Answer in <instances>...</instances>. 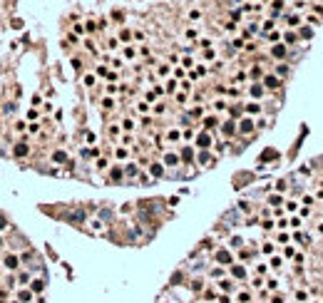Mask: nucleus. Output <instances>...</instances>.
<instances>
[{
    "mask_svg": "<svg viewBox=\"0 0 323 303\" xmlns=\"http://www.w3.org/2000/svg\"><path fill=\"white\" fill-rule=\"evenodd\" d=\"M286 55H289V45H286V42H278V45H273V47H271V57L283 60Z\"/></svg>",
    "mask_w": 323,
    "mask_h": 303,
    "instance_id": "obj_1",
    "label": "nucleus"
},
{
    "mask_svg": "<svg viewBox=\"0 0 323 303\" xmlns=\"http://www.w3.org/2000/svg\"><path fill=\"white\" fill-rule=\"evenodd\" d=\"M254 127H256V122H254L251 117H244V119L239 122V132H241V134H251Z\"/></svg>",
    "mask_w": 323,
    "mask_h": 303,
    "instance_id": "obj_2",
    "label": "nucleus"
},
{
    "mask_svg": "<svg viewBox=\"0 0 323 303\" xmlns=\"http://www.w3.org/2000/svg\"><path fill=\"white\" fill-rule=\"evenodd\" d=\"M216 261H219L221 266H231V264H234V259H231V253H229L226 248H219V251H216Z\"/></svg>",
    "mask_w": 323,
    "mask_h": 303,
    "instance_id": "obj_3",
    "label": "nucleus"
},
{
    "mask_svg": "<svg viewBox=\"0 0 323 303\" xmlns=\"http://www.w3.org/2000/svg\"><path fill=\"white\" fill-rule=\"evenodd\" d=\"M196 144H199L201 149H209V147L214 144V139H211V134H209V132H201V134L196 137Z\"/></svg>",
    "mask_w": 323,
    "mask_h": 303,
    "instance_id": "obj_4",
    "label": "nucleus"
},
{
    "mask_svg": "<svg viewBox=\"0 0 323 303\" xmlns=\"http://www.w3.org/2000/svg\"><path fill=\"white\" fill-rule=\"evenodd\" d=\"M263 87H266V90H278V87H281V80L273 77V75H266V77H263Z\"/></svg>",
    "mask_w": 323,
    "mask_h": 303,
    "instance_id": "obj_5",
    "label": "nucleus"
},
{
    "mask_svg": "<svg viewBox=\"0 0 323 303\" xmlns=\"http://www.w3.org/2000/svg\"><path fill=\"white\" fill-rule=\"evenodd\" d=\"M221 129H224V134H226V137H229V134H234V132H239V127H236V122H234V119L224 122V127H221Z\"/></svg>",
    "mask_w": 323,
    "mask_h": 303,
    "instance_id": "obj_6",
    "label": "nucleus"
},
{
    "mask_svg": "<svg viewBox=\"0 0 323 303\" xmlns=\"http://www.w3.org/2000/svg\"><path fill=\"white\" fill-rule=\"evenodd\" d=\"M266 201L271 204V206H278V204H283V196L278 194V191H273V194H268V199Z\"/></svg>",
    "mask_w": 323,
    "mask_h": 303,
    "instance_id": "obj_7",
    "label": "nucleus"
},
{
    "mask_svg": "<svg viewBox=\"0 0 323 303\" xmlns=\"http://www.w3.org/2000/svg\"><path fill=\"white\" fill-rule=\"evenodd\" d=\"M298 37H301V40H311V37H313V28H308V25L301 28V30H298Z\"/></svg>",
    "mask_w": 323,
    "mask_h": 303,
    "instance_id": "obj_8",
    "label": "nucleus"
},
{
    "mask_svg": "<svg viewBox=\"0 0 323 303\" xmlns=\"http://www.w3.org/2000/svg\"><path fill=\"white\" fill-rule=\"evenodd\" d=\"M283 40H286V45H296V42H298V35L293 33V30H286V35H283Z\"/></svg>",
    "mask_w": 323,
    "mask_h": 303,
    "instance_id": "obj_9",
    "label": "nucleus"
},
{
    "mask_svg": "<svg viewBox=\"0 0 323 303\" xmlns=\"http://www.w3.org/2000/svg\"><path fill=\"white\" fill-rule=\"evenodd\" d=\"M164 164H167V167H177V164H179V157H177V154H167V157H164Z\"/></svg>",
    "mask_w": 323,
    "mask_h": 303,
    "instance_id": "obj_10",
    "label": "nucleus"
},
{
    "mask_svg": "<svg viewBox=\"0 0 323 303\" xmlns=\"http://www.w3.org/2000/svg\"><path fill=\"white\" fill-rule=\"evenodd\" d=\"M231 273H234L236 278H246V269H244V266H231Z\"/></svg>",
    "mask_w": 323,
    "mask_h": 303,
    "instance_id": "obj_11",
    "label": "nucleus"
},
{
    "mask_svg": "<svg viewBox=\"0 0 323 303\" xmlns=\"http://www.w3.org/2000/svg\"><path fill=\"white\" fill-rule=\"evenodd\" d=\"M28 152H30V149H28V144H23V142H20V144L15 147V157H25Z\"/></svg>",
    "mask_w": 323,
    "mask_h": 303,
    "instance_id": "obj_12",
    "label": "nucleus"
},
{
    "mask_svg": "<svg viewBox=\"0 0 323 303\" xmlns=\"http://www.w3.org/2000/svg\"><path fill=\"white\" fill-rule=\"evenodd\" d=\"M149 174H152V176H162V174H164V167H162V164H152V167H149Z\"/></svg>",
    "mask_w": 323,
    "mask_h": 303,
    "instance_id": "obj_13",
    "label": "nucleus"
},
{
    "mask_svg": "<svg viewBox=\"0 0 323 303\" xmlns=\"http://www.w3.org/2000/svg\"><path fill=\"white\" fill-rule=\"evenodd\" d=\"M249 92H251V97H261V95H263V87H261V85H251Z\"/></svg>",
    "mask_w": 323,
    "mask_h": 303,
    "instance_id": "obj_14",
    "label": "nucleus"
},
{
    "mask_svg": "<svg viewBox=\"0 0 323 303\" xmlns=\"http://www.w3.org/2000/svg\"><path fill=\"white\" fill-rule=\"evenodd\" d=\"M246 112H249V114H258V112H261V104H256V102L246 104Z\"/></svg>",
    "mask_w": 323,
    "mask_h": 303,
    "instance_id": "obj_15",
    "label": "nucleus"
},
{
    "mask_svg": "<svg viewBox=\"0 0 323 303\" xmlns=\"http://www.w3.org/2000/svg\"><path fill=\"white\" fill-rule=\"evenodd\" d=\"M52 162L62 164V162H67V154H65V152H55V154H52Z\"/></svg>",
    "mask_w": 323,
    "mask_h": 303,
    "instance_id": "obj_16",
    "label": "nucleus"
},
{
    "mask_svg": "<svg viewBox=\"0 0 323 303\" xmlns=\"http://www.w3.org/2000/svg\"><path fill=\"white\" fill-rule=\"evenodd\" d=\"M216 124H219L216 117H206V119H204V127H206V129H211V127H216Z\"/></svg>",
    "mask_w": 323,
    "mask_h": 303,
    "instance_id": "obj_17",
    "label": "nucleus"
},
{
    "mask_svg": "<svg viewBox=\"0 0 323 303\" xmlns=\"http://www.w3.org/2000/svg\"><path fill=\"white\" fill-rule=\"evenodd\" d=\"M109 179H114V181H119V179H122V169H119V167H114L112 171H109Z\"/></svg>",
    "mask_w": 323,
    "mask_h": 303,
    "instance_id": "obj_18",
    "label": "nucleus"
},
{
    "mask_svg": "<svg viewBox=\"0 0 323 303\" xmlns=\"http://www.w3.org/2000/svg\"><path fill=\"white\" fill-rule=\"evenodd\" d=\"M199 162H201V164H209V162H214V159L209 157V152H201V154H199Z\"/></svg>",
    "mask_w": 323,
    "mask_h": 303,
    "instance_id": "obj_19",
    "label": "nucleus"
},
{
    "mask_svg": "<svg viewBox=\"0 0 323 303\" xmlns=\"http://www.w3.org/2000/svg\"><path fill=\"white\" fill-rule=\"evenodd\" d=\"M296 209H298V201H286V211H289V214H293Z\"/></svg>",
    "mask_w": 323,
    "mask_h": 303,
    "instance_id": "obj_20",
    "label": "nucleus"
},
{
    "mask_svg": "<svg viewBox=\"0 0 323 303\" xmlns=\"http://www.w3.org/2000/svg\"><path fill=\"white\" fill-rule=\"evenodd\" d=\"M289 226L298 229V226H301V219H298V216H291V219H289Z\"/></svg>",
    "mask_w": 323,
    "mask_h": 303,
    "instance_id": "obj_21",
    "label": "nucleus"
},
{
    "mask_svg": "<svg viewBox=\"0 0 323 303\" xmlns=\"http://www.w3.org/2000/svg\"><path fill=\"white\" fill-rule=\"evenodd\" d=\"M298 23H301V18H298V15H289V25H291V28H296Z\"/></svg>",
    "mask_w": 323,
    "mask_h": 303,
    "instance_id": "obj_22",
    "label": "nucleus"
},
{
    "mask_svg": "<svg viewBox=\"0 0 323 303\" xmlns=\"http://www.w3.org/2000/svg\"><path fill=\"white\" fill-rule=\"evenodd\" d=\"M42 288H45V283H42V281H32V291H37V293H40Z\"/></svg>",
    "mask_w": 323,
    "mask_h": 303,
    "instance_id": "obj_23",
    "label": "nucleus"
},
{
    "mask_svg": "<svg viewBox=\"0 0 323 303\" xmlns=\"http://www.w3.org/2000/svg\"><path fill=\"white\" fill-rule=\"evenodd\" d=\"M192 157H194V152H192V149H184V152H182V159H184V162H189Z\"/></svg>",
    "mask_w": 323,
    "mask_h": 303,
    "instance_id": "obj_24",
    "label": "nucleus"
},
{
    "mask_svg": "<svg viewBox=\"0 0 323 303\" xmlns=\"http://www.w3.org/2000/svg\"><path fill=\"white\" fill-rule=\"evenodd\" d=\"M5 264H8L10 269H15V266H18V259H15V256H8V261H5Z\"/></svg>",
    "mask_w": 323,
    "mask_h": 303,
    "instance_id": "obj_25",
    "label": "nucleus"
},
{
    "mask_svg": "<svg viewBox=\"0 0 323 303\" xmlns=\"http://www.w3.org/2000/svg\"><path fill=\"white\" fill-rule=\"evenodd\" d=\"M276 191L283 194V191H286V181H278V184H276Z\"/></svg>",
    "mask_w": 323,
    "mask_h": 303,
    "instance_id": "obj_26",
    "label": "nucleus"
},
{
    "mask_svg": "<svg viewBox=\"0 0 323 303\" xmlns=\"http://www.w3.org/2000/svg\"><path fill=\"white\" fill-rule=\"evenodd\" d=\"M276 288H278V281L271 278V281H268V291H276Z\"/></svg>",
    "mask_w": 323,
    "mask_h": 303,
    "instance_id": "obj_27",
    "label": "nucleus"
},
{
    "mask_svg": "<svg viewBox=\"0 0 323 303\" xmlns=\"http://www.w3.org/2000/svg\"><path fill=\"white\" fill-rule=\"evenodd\" d=\"M20 298H23V301H32V293H30V291H23V293H20Z\"/></svg>",
    "mask_w": 323,
    "mask_h": 303,
    "instance_id": "obj_28",
    "label": "nucleus"
},
{
    "mask_svg": "<svg viewBox=\"0 0 323 303\" xmlns=\"http://www.w3.org/2000/svg\"><path fill=\"white\" fill-rule=\"evenodd\" d=\"M263 253H273V243H263Z\"/></svg>",
    "mask_w": 323,
    "mask_h": 303,
    "instance_id": "obj_29",
    "label": "nucleus"
},
{
    "mask_svg": "<svg viewBox=\"0 0 323 303\" xmlns=\"http://www.w3.org/2000/svg\"><path fill=\"white\" fill-rule=\"evenodd\" d=\"M271 266H273V269H278V266H281V259H278V256H273V259H271Z\"/></svg>",
    "mask_w": 323,
    "mask_h": 303,
    "instance_id": "obj_30",
    "label": "nucleus"
},
{
    "mask_svg": "<svg viewBox=\"0 0 323 303\" xmlns=\"http://www.w3.org/2000/svg\"><path fill=\"white\" fill-rule=\"evenodd\" d=\"M179 281H182V273H174V276H172V286H177Z\"/></svg>",
    "mask_w": 323,
    "mask_h": 303,
    "instance_id": "obj_31",
    "label": "nucleus"
},
{
    "mask_svg": "<svg viewBox=\"0 0 323 303\" xmlns=\"http://www.w3.org/2000/svg\"><path fill=\"white\" fill-rule=\"evenodd\" d=\"M296 298H298V301H306V298H308V293H306V291H298V293H296Z\"/></svg>",
    "mask_w": 323,
    "mask_h": 303,
    "instance_id": "obj_32",
    "label": "nucleus"
},
{
    "mask_svg": "<svg viewBox=\"0 0 323 303\" xmlns=\"http://www.w3.org/2000/svg\"><path fill=\"white\" fill-rule=\"evenodd\" d=\"M311 8H313V10H316V13H318V15H323V8H321V3H313V5H311Z\"/></svg>",
    "mask_w": 323,
    "mask_h": 303,
    "instance_id": "obj_33",
    "label": "nucleus"
},
{
    "mask_svg": "<svg viewBox=\"0 0 323 303\" xmlns=\"http://www.w3.org/2000/svg\"><path fill=\"white\" fill-rule=\"evenodd\" d=\"M122 124H124V129H134V122H132V119H124Z\"/></svg>",
    "mask_w": 323,
    "mask_h": 303,
    "instance_id": "obj_34",
    "label": "nucleus"
},
{
    "mask_svg": "<svg viewBox=\"0 0 323 303\" xmlns=\"http://www.w3.org/2000/svg\"><path fill=\"white\" fill-rule=\"evenodd\" d=\"M221 291H231V281H221Z\"/></svg>",
    "mask_w": 323,
    "mask_h": 303,
    "instance_id": "obj_35",
    "label": "nucleus"
},
{
    "mask_svg": "<svg viewBox=\"0 0 323 303\" xmlns=\"http://www.w3.org/2000/svg\"><path fill=\"white\" fill-rule=\"evenodd\" d=\"M127 174H129V176H134V174H137V167H134V164H129V167H127Z\"/></svg>",
    "mask_w": 323,
    "mask_h": 303,
    "instance_id": "obj_36",
    "label": "nucleus"
},
{
    "mask_svg": "<svg viewBox=\"0 0 323 303\" xmlns=\"http://www.w3.org/2000/svg\"><path fill=\"white\" fill-rule=\"evenodd\" d=\"M271 28H273V20H266V23H263V30H266V33H268V30H271Z\"/></svg>",
    "mask_w": 323,
    "mask_h": 303,
    "instance_id": "obj_37",
    "label": "nucleus"
},
{
    "mask_svg": "<svg viewBox=\"0 0 323 303\" xmlns=\"http://www.w3.org/2000/svg\"><path fill=\"white\" fill-rule=\"evenodd\" d=\"M85 85H90V87H92V85H95V77H92V75H87V77H85Z\"/></svg>",
    "mask_w": 323,
    "mask_h": 303,
    "instance_id": "obj_38",
    "label": "nucleus"
},
{
    "mask_svg": "<svg viewBox=\"0 0 323 303\" xmlns=\"http://www.w3.org/2000/svg\"><path fill=\"white\" fill-rule=\"evenodd\" d=\"M278 75H289V67L286 65H278Z\"/></svg>",
    "mask_w": 323,
    "mask_h": 303,
    "instance_id": "obj_39",
    "label": "nucleus"
},
{
    "mask_svg": "<svg viewBox=\"0 0 323 303\" xmlns=\"http://www.w3.org/2000/svg\"><path fill=\"white\" fill-rule=\"evenodd\" d=\"M271 303H283V298H281V296H273V298H271Z\"/></svg>",
    "mask_w": 323,
    "mask_h": 303,
    "instance_id": "obj_40",
    "label": "nucleus"
},
{
    "mask_svg": "<svg viewBox=\"0 0 323 303\" xmlns=\"http://www.w3.org/2000/svg\"><path fill=\"white\" fill-rule=\"evenodd\" d=\"M5 226H8V224H5V219H0V229H5Z\"/></svg>",
    "mask_w": 323,
    "mask_h": 303,
    "instance_id": "obj_41",
    "label": "nucleus"
}]
</instances>
